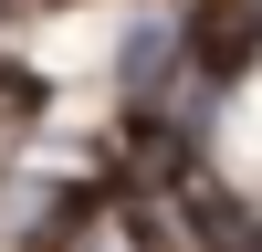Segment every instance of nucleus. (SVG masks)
Here are the masks:
<instances>
[{
	"label": "nucleus",
	"instance_id": "f257e3e1",
	"mask_svg": "<svg viewBox=\"0 0 262 252\" xmlns=\"http://www.w3.org/2000/svg\"><path fill=\"white\" fill-rule=\"evenodd\" d=\"M53 252H158V231H147L126 200H84L74 221H63V242H53Z\"/></svg>",
	"mask_w": 262,
	"mask_h": 252
}]
</instances>
